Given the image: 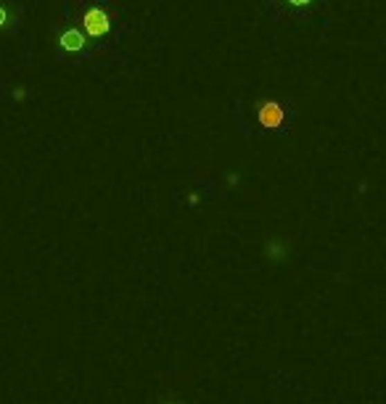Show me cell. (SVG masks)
<instances>
[{"label": "cell", "instance_id": "7a4b0ae2", "mask_svg": "<svg viewBox=\"0 0 386 404\" xmlns=\"http://www.w3.org/2000/svg\"><path fill=\"white\" fill-rule=\"evenodd\" d=\"M82 43H85V37H82L80 32H75V30L64 32V37H61V45H64L66 50H80V48H82Z\"/></svg>", "mask_w": 386, "mask_h": 404}, {"label": "cell", "instance_id": "3957f363", "mask_svg": "<svg viewBox=\"0 0 386 404\" xmlns=\"http://www.w3.org/2000/svg\"><path fill=\"white\" fill-rule=\"evenodd\" d=\"M288 3H291V6H299V8H302V6H307V3H312V0H288Z\"/></svg>", "mask_w": 386, "mask_h": 404}, {"label": "cell", "instance_id": "6da1fadb", "mask_svg": "<svg viewBox=\"0 0 386 404\" xmlns=\"http://www.w3.org/2000/svg\"><path fill=\"white\" fill-rule=\"evenodd\" d=\"M109 27H111V16L106 14V11H98V8H93V11H88L85 14V30L90 32V35H104V32H109Z\"/></svg>", "mask_w": 386, "mask_h": 404}]
</instances>
